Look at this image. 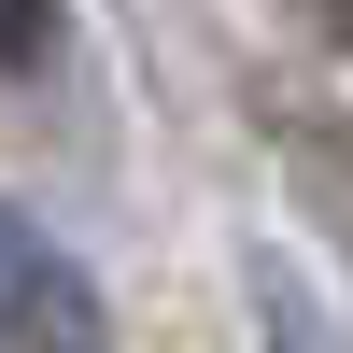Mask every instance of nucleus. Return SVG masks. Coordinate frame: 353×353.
Instances as JSON below:
<instances>
[{
	"label": "nucleus",
	"mask_w": 353,
	"mask_h": 353,
	"mask_svg": "<svg viewBox=\"0 0 353 353\" xmlns=\"http://www.w3.org/2000/svg\"><path fill=\"white\" fill-rule=\"evenodd\" d=\"M57 57V0H0V71H43Z\"/></svg>",
	"instance_id": "obj_2"
},
{
	"label": "nucleus",
	"mask_w": 353,
	"mask_h": 353,
	"mask_svg": "<svg viewBox=\"0 0 353 353\" xmlns=\"http://www.w3.org/2000/svg\"><path fill=\"white\" fill-rule=\"evenodd\" d=\"M0 325H14V353H113L99 283H85L28 212H0Z\"/></svg>",
	"instance_id": "obj_1"
}]
</instances>
